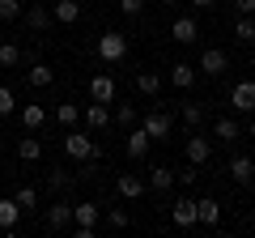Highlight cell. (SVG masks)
I'll return each mask as SVG.
<instances>
[{
    "instance_id": "obj_1",
    "label": "cell",
    "mask_w": 255,
    "mask_h": 238,
    "mask_svg": "<svg viewBox=\"0 0 255 238\" xmlns=\"http://www.w3.org/2000/svg\"><path fill=\"white\" fill-rule=\"evenodd\" d=\"M64 153L73 157V162H102V149L94 145L85 132H68V136H64Z\"/></svg>"
},
{
    "instance_id": "obj_2",
    "label": "cell",
    "mask_w": 255,
    "mask_h": 238,
    "mask_svg": "<svg viewBox=\"0 0 255 238\" xmlns=\"http://www.w3.org/2000/svg\"><path fill=\"white\" fill-rule=\"evenodd\" d=\"M140 128H145V136H149V140H166V136L174 132V115H170V111H149Z\"/></svg>"
},
{
    "instance_id": "obj_3",
    "label": "cell",
    "mask_w": 255,
    "mask_h": 238,
    "mask_svg": "<svg viewBox=\"0 0 255 238\" xmlns=\"http://www.w3.org/2000/svg\"><path fill=\"white\" fill-rule=\"evenodd\" d=\"M98 55L107 60V64H119L128 55V34H119V30H111V34L98 38Z\"/></svg>"
},
{
    "instance_id": "obj_4",
    "label": "cell",
    "mask_w": 255,
    "mask_h": 238,
    "mask_svg": "<svg viewBox=\"0 0 255 238\" xmlns=\"http://www.w3.org/2000/svg\"><path fill=\"white\" fill-rule=\"evenodd\" d=\"M170 221L179 230H191L196 226V200H191V196H179V200L170 204Z\"/></svg>"
},
{
    "instance_id": "obj_5",
    "label": "cell",
    "mask_w": 255,
    "mask_h": 238,
    "mask_svg": "<svg viewBox=\"0 0 255 238\" xmlns=\"http://www.w3.org/2000/svg\"><path fill=\"white\" fill-rule=\"evenodd\" d=\"M230 107L243 111V115H251L255 111V81H238L234 90H230Z\"/></svg>"
},
{
    "instance_id": "obj_6",
    "label": "cell",
    "mask_w": 255,
    "mask_h": 238,
    "mask_svg": "<svg viewBox=\"0 0 255 238\" xmlns=\"http://www.w3.org/2000/svg\"><path fill=\"white\" fill-rule=\"evenodd\" d=\"M183 153H187V162H191V166H204V162L213 157V140L196 132V136H191L187 145H183Z\"/></svg>"
},
{
    "instance_id": "obj_7",
    "label": "cell",
    "mask_w": 255,
    "mask_h": 238,
    "mask_svg": "<svg viewBox=\"0 0 255 238\" xmlns=\"http://www.w3.org/2000/svg\"><path fill=\"white\" fill-rule=\"evenodd\" d=\"M226 68H230V55H226V51H217V47H204V55H200V73L221 77Z\"/></svg>"
},
{
    "instance_id": "obj_8",
    "label": "cell",
    "mask_w": 255,
    "mask_h": 238,
    "mask_svg": "<svg viewBox=\"0 0 255 238\" xmlns=\"http://www.w3.org/2000/svg\"><path fill=\"white\" fill-rule=\"evenodd\" d=\"M21 21H26L30 30H34V34H47V26H51V9H47V4H30L26 13H21Z\"/></svg>"
},
{
    "instance_id": "obj_9",
    "label": "cell",
    "mask_w": 255,
    "mask_h": 238,
    "mask_svg": "<svg viewBox=\"0 0 255 238\" xmlns=\"http://www.w3.org/2000/svg\"><path fill=\"white\" fill-rule=\"evenodd\" d=\"M51 17L60 21V26H77V21H81V4H77V0H51Z\"/></svg>"
},
{
    "instance_id": "obj_10",
    "label": "cell",
    "mask_w": 255,
    "mask_h": 238,
    "mask_svg": "<svg viewBox=\"0 0 255 238\" xmlns=\"http://www.w3.org/2000/svg\"><path fill=\"white\" fill-rule=\"evenodd\" d=\"M115 90H119V85H115V77H111V73L90 77V98L94 102H111V98H115Z\"/></svg>"
},
{
    "instance_id": "obj_11",
    "label": "cell",
    "mask_w": 255,
    "mask_h": 238,
    "mask_svg": "<svg viewBox=\"0 0 255 238\" xmlns=\"http://www.w3.org/2000/svg\"><path fill=\"white\" fill-rule=\"evenodd\" d=\"M149 145H153V140L145 136V128H132V132H128V140H124V153L132 157V162H140V157L149 153Z\"/></svg>"
},
{
    "instance_id": "obj_12",
    "label": "cell",
    "mask_w": 255,
    "mask_h": 238,
    "mask_svg": "<svg viewBox=\"0 0 255 238\" xmlns=\"http://www.w3.org/2000/svg\"><path fill=\"white\" fill-rule=\"evenodd\" d=\"M213 136H217L221 145H230V140L243 136V123H238V119H230V115H221V119H213Z\"/></svg>"
},
{
    "instance_id": "obj_13",
    "label": "cell",
    "mask_w": 255,
    "mask_h": 238,
    "mask_svg": "<svg viewBox=\"0 0 255 238\" xmlns=\"http://www.w3.org/2000/svg\"><path fill=\"white\" fill-rule=\"evenodd\" d=\"M64 226H73V204L55 200L51 209H47V230H64Z\"/></svg>"
},
{
    "instance_id": "obj_14",
    "label": "cell",
    "mask_w": 255,
    "mask_h": 238,
    "mask_svg": "<svg viewBox=\"0 0 255 238\" xmlns=\"http://www.w3.org/2000/svg\"><path fill=\"white\" fill-rule=\"evenodd\" d=\"M85 123H90L94 132L111 128V102H90V107H85Z\"/></svg>"
},
{
    "instance_id": "obj_15",
    "label": "cell",
    "mask_w": 255,
    "mask_h": 238,
    "mask_svg": "<svg viewBox=\"0 0 255 238\" xmlns=\"http://www.w3.org/2000/svg\"><path fill=\"white\" fill-rule=\"evenodd\" d=\"M230 179H234V183H243V187H251V183H255V162L238 153L234 162H230Z\"/></svg>"
},
{
    "instance_id": "obj_16",
    "label": "cell",
    "mask_w": 255,
    "mask_h": 238,
    "mask_svg": "<svg viewBox=\"0 0 255 238\" xmlns=\"http://www.w3.org/2000/svg\"><path fill=\"white\" fill-rule=\"evenodd\" d=\"M196 77H200V68H196V64H183V60L170 68V85H174V90H191Z\"/></svg>"
},
{
    "instance_id": "obj_17",
    "label": "cell",
    "mask_w": 255,
    "mask_h": 238,
    "mask_svg": "<svg viewBox=\"0 0 255 238\" xmlns=\"http://www.w3.org/2000/svg\"><path fill=\"white\" fill-rule=\"evenodd\" d=\"M17 217H21V204L13 200V196H0V230H17Z\"/></svg>"
},
{
    "instance_id": "obj_18",
    "label": "cell",
    "mask_w": 255,
    "mask_h": 238,
    "mask_svg": "<svg viewBox=\"0 0 255 238\" xmlns=\"http://www.w3.org/2000/svg\"><path fill=\"white\" fill-rule=\"evenodd\" d=\"M115 192L124 196V200H136V196H145V179H136V174H119Z\"/></svg>"
},
{
    "instance_id": "obj_19",
    "label": "cell",
    "mask_w": 255,
    "mask_h": 238,
    "mask_svg": "<svg viewBox=\"0 0 255 238\" xmlns=\"http://www.w3.org/2000/svg\"><path fill=\"white\" fill-rule=\"evenodd\" d=\"M98 217H102V209H98L94 200L73 204V221H77V226H98Z\"/></svg>"
},
{
    "instance_id": "obj_20",
    "label": "cell",
    "mask_w": 255,
    "mask_h": 238,
    "mask_svg": "<svg viewBox=\"0 0 255 238\" xmlns=\"http://www.w3.org/2000/svg\"><path fill=\"white\" fill-rule=\"evenodd\" d=\"M196 221H200V226H217L221 221V204L213 200V196L209 200H196Z\"/></svg>"
},
{
    "instance_id": "obj_21",
    "label": "cell",
    "mask_w": 255,
    "mask_h": 238,
    "mask_svg": "<svg viewBox=\"0 0 255 238\" xmlns=\"http://www.w3.org/2000/svg\"><path fill=\"white\" fill-rule=\"evenodd\" d=\"M43 123H47V111L38 107V102H30V107H21V128H26V132H38Z\"/></svg>"
},
{
    "instance_id": "obj_22",
    "label": "cell",
    "mask_w": 255,
    "mask_h": 238,
    "mask_svg": "<svg viewBox=\"0 0 255 238\" xmlns=\"http://www.w3.org/2000/svg\"><path fill=\"white\" fill-rule=\"evenodd\" d=\"M170 34L179 38V43H196V38H200V26H196V21H191V17H174Z\"/></svg>"
},
{
    "instance_id": "obj_23",
    "label": "cell",
    "mask_w": 255,
    "mask_h": 238,
    "mask_svg": "<svg viewBox=\"0 0 255 238\" xmlns=\"http://www.w3.org/2000/svg\"><path fill=\"white\" fill-rule=\"evenodd\" d=\"M17 157H21V162H38V157H43V140H38L34 132L21 136V140H17Z\"/></svg>"
},
{
    "instance_id": "obj_24",
    "label": "cell",
    "mask_w": 255,
    "mask_h": 238,
    "mask_svg": "<svg viewBox=\"0 0 255 238\" xmlns=\"http://www.w3.org/2000/svg\"><path fill=\"white\" fill-rule=\"evenodd\" d=\"M136 90L149 94V98H157V94H162V73H149V68H140V73H136Z\"/></svg>"
},
{
    "instance_id": "obj_25",
    "label": "cell",
    "mask_w": 255,
    "mask_h": 238,
    "mask_svg": "<svg viewBox=\"0 0 255 238\" xmlns=\"http://www.w3.org/2000/svg\"><path fill=\"white\" fill-rule=\"evenodd\" d=\"M149 187H153V192H170L174 187V170L170 166H153V170H149Z\"/></svg>"
},
{
    "instance_id": "obj_26",
    "label": "cell",
    "mask_w": 255,
    "mask_h": 238,
    "mask_svg": "<svg viewBox=\"0 0 255 238\" xmlns=\"http://www.w3.org/2000/svg\"><path fill=\"white\" fill-rule=\"evenodd\" d=\"M51 68H47V64H30V73H26V81L30 85H34V90H47V85H51Z\"/></svg>"
},
{
    "instance_id": "obj_27",
    "label": "cell",
    "mask_w": 255,
    "mask_h": 238,
    "mask_svg": "<svg viewBox=\"0 0 255 238\" xmlns=\"http://www.w3.org/2000/svg\"><path fill=\"white\" fill-rule=\"evenodd\" d=\"M183 123L187 128H200L204 123V102H183Z\"/></svg>"
},
{
    "instance_id": "obj_28",
    "label": "cell",
    "mask_w": 255,
    "mask_h": 238,
    "mask_svg": "<svg viewBox=\"0 0 255 238\" xmlns=\"http://www.w3.org/2000/svg\"><path fill=\"white\" fill-rule=\"evenodd\" d=\"M136 107H132V102H119V107H115V123H119V128H136Z\"/></svg>"
},
{
    "instance_id": "obj_29",
    "label": "cell",
    "mask_w": 255,
    "mask_h": 238,
    "mask_svg": "<svg viewBox=\"0 0 255 238\" xmlns=\"http://www.w3.org/2000/svg\"><path fill=\"white\" fill-rule=\"evenodd\" d=\"M21 64V47L17 43H0V68H17Z\"/></svg>"
},
{
    "instance_id": "obj_30",
    "label": "cell",
    "mask_w": 255,
    "mask_h": 238,
    "mask_svg": "<svg viewBox=\"0 0 255 238\" xmlns=\"http://www.w3.org/2000/svg\"><path fill=\"white\" fill-rule=\"evenodd\" d=\"M234 38L238 43H255V17H238L234 21Z\"/></svg>"
},
{
    "instance_id": "obj_31",
    "label": "cell",
    "mask_w": 255,
    "mask_h": 238,
    "mask_svg": "<svg viewBox=\"0 0 255 238\" xmlns=\"http://www.w3.org/2000/svg\"><path fill=\"white\" fill-rule=\"evenodd\" d=\"M21 13H26V4H21V0H0V21H17Z\"/></svg>"
},
{
    "instance_id": "obj_32",
    "label": "cell",
    "mask_w": 255,
    "mask_h": 238,
    "mask_svg": "<svg viewBox=\"0 0 255 238\" xmlns=\"http://www.w3.org/2000/svg\"><path fill=\"white\" fill-rule=\"evenodd\" d=\"M47 183H51V192H64V187L73 183V174L64 170V166H51V179H47Z\"/></svg>"
},
{
    "instance_id": "obj_33",
    "label": "cell",
    "mask_w": 255,
    "mask_h": 238,
    "mask_svg": "<svg viewBox=\"0 0 255 238\" xmlns=\"http://www.w3.org/2000/svg\"><path fill=\"white\" fill-rule=\"evenodd\" d=\"M13 200L21 204V213H26V209H38V192H34V187H17V196H13Z\"/></svg>"
},
{
    "instance_id": "obj_34",
    "label": "cell",
    "mask_w": 255,
    "mask_h": 238,
    "mask_svg": "<svg viewBox=\"0 0 255 238\" xmlns=\"http://www.w3.org/2000/svg\"><path fill=\"white\" fill-rule=\"evenodd\" d=\"M55 119H60L64 128H73V123H77V107H73V102H60V107H55Z\"/></svg>"
},
{
    "instance_id": "obj_35",
    "label": "cell",
    "mask_w": 255,
    "mask_h": 238,
    "mask_svg": "<svg viewBox=\"0 0 255 238\" xmlns=\"http://www.w3.org/2000/svg\"><path fill=\"white\" fill-rule=\"evenodd\" d=\"M140 9H145V0H119V13L124 17H140Z\"/></svg>"
},
{
    "instance_id": "obj_36",
    "label": "cell",
    "mask_w": 255,
    "mask_h": 238,
    "mask_svg": "<svg viewBox=\"0 0 255 238\" xmlns=\"http://www.w3.org/2000/svg\"><path fill=\"white\" fill-rule=\"evenodd\" d=\"M13 107H17V98H13V90H9V85H0V115H9Z\"/></svg>"
},
{
    "instance_id": "obj_37",
    "label": "cell",
    "mask_w": 255,
    "mask_h": 238,
    "mask_svg": "<svg viewBox=\"0 0 255 238\" xmlns=\"http://www.w3.org/2000/svg\"><path fill=\"white\" fill-rule=\"evenodd\" d=\"M107 221H111L115 230H124V226H128V213H124V209H107Z\"/></svg>"
},
{
    "instance_id": "obj_38",
    "label": "cell",
    "mask_w": 255,
    "mask_h": 238,
    "mask_svg": "<svg viewBox=\"0 0 255 238\" xmlns=\"http://www.w3.org/2000/svg\"><path fill=\"white\" fill-rule=\"evenodd\" d=\"M174 179H179V183H196V179H200V174H196V166H191V162H187V166H183V170H179V174H174Z\"/></svg>"
},
{
    "instance_id": "obj_39",
    "label": "cell",
    "mask_w": 255,
    "mask_h": 238,
    "mask_svg": "<svg viewBox=\"0 0 255 238\" xmlns=\"http://www.w3.org/2000/svg\"><path fill=\"white\" fill-rule=\"evenodd\" d=\"M234 9H238V17H251V13H255V0H234Z\"/></svg>"
},
{
    "instance_id": "obj_40",
    "label": "cell",
    "mask_w": 255,
    "mask_h": 238,
    "mask_svg": "<svg viewBox=\"0 0 255 238\" xmlns=\"http://www.w3.org/2000/svg\"><path fill=\"white\" fill-rule=\"evenodd\" d=\"M191 4H196V9H213V4H217V0H191Z\"/></svg>"
},
{
    "instance_id": "obj_41",
    "label": "cell",
    "mask_w": 255,
    "mask_h": 238,
    "mask_svg": "<svg viewBox=\"0 0 255 238\" xmlns=\"http://www.w3.org/2000/svg\"><path fill=\"white\" fill-rule=\"evenodd\" d=\"M247 136H251V145H255V119H251V128H247Z\"/></svg>"
},
{
    "instance_id": "obj_42",
    "label": "cell",
    "mask_w": 255,
    "mask_h": 238,
    "mask_svg": "<svg viewBox=\"0 0 255 238\" xmlns=\"http://www.w3.org/2000/svg\"><path fill=\"white\" fill-rule=\"evenodd\" d=\"M162 4H179V0H162Z\"/></svg>"
}]
</instances>
